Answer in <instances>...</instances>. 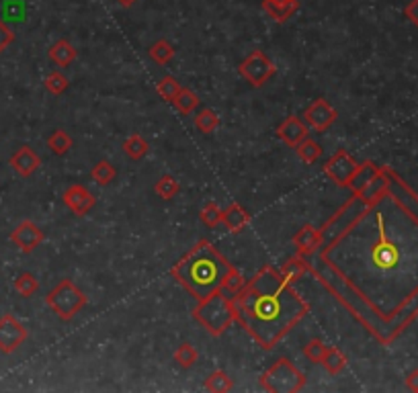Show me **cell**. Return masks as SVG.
<instances>
[{
    "label": "cell",
    "instance_id": "obj_1",
    "mask_svg": "<svg viewBox=\"0 0 418 393\" xmlns=\"http://www.w3.org/2000/svg\"><path fill=\"white\" fill-rule=\"evenodd\" d=\"M236 322H240L265 350L273 348L310 311L300 293L287 283L281 271L263 266L244 289L232 297Z\"/></svg>",
    "mask_w": 418,
    "mask_h": 393
},
{
    "label": "cell",
    "instance_id": "obj_2",
    "mask_svg": "<svg viewBox=\"0 0 418 393\" xmlns=\"http://www.w3.org/2000/svg\"><path fill=\"white\" fill-rule=\"evenodd\" d=\"M228 268L230 262L219 254L216 246L209 244L207 240H199L172 266L170 275L201 301L219 291Z\"/></svg>",
    "mask_w": 418,
    "mask_h": 393
},
{
    "label": "cell",
    "instance_id": "obj_3",
    "mask_svg": "<svg viewBox=\"0 0 418 393\" xmlns=\"http://www.w3.org/2000/svg\"><path fill=\"white\" fill-rule=\"evenodd\" d=\"M193 318L211 336H221L236 322L232 297H228L219 289L214 295H209L207 299H201L197 308L193 310Z\"/></svg>",
    "mask_w": 418,
    "mask_h": 393
},
{
    "label": "cell",
    "instance_id": "obj_4",
    "mask_svg": "<svg viewBox=\"0 0 418 393\" xmlns=\"http://www.w3.org/2000/svg\"><path fill=\"white\" fill-rule=\"evenodd\" d=\"M46 303L50 305V310L62 320L70 322L78 311L84 310V305L88 303V297L83 289H78L70 278H62L53 289H51Z\"/></svg>",
    "mask_w": 418,
    "mask_h": 393
},
{
    "label": "cell",
    "instance_id": "obj_5",
    "mask_svg": "<svg viewBox=\"0 0 418 393\" xmlns=\"http://www.w3.org/2000/svg\"><path fill=\"white\" fill-rule=\"evenodd\" d=\"M261 385L271 393H296L305 387V377L289 359H277L263 373Z\"/></svg>",
    "mask_w": 418,
    "mask_h": 393
},
{
    "label": "cell",
    "instance_id": "obj_6",
    "mask_svg": "<svg viewBox=\"0 0 418 393\" xmlns=\"http://www.w3.org/2000/svg\"><path fill=\"white\" fill-rule=\"evenodd\" d=\"M275 70L277 68L271 62V58L261 49H254L251 56L238 66V74L254 88H263L275 76Z\"/></svg>",
    "mask_w": 418,
    "mask_h": 393
},
{
    "label": "cell",
    "instance_id": "obj_7",
    "mask_svg": "<svg viewBox=\"0 0 418 393\" xmlns=\"http://www.w3.org/2000/svg\"><path fill=\"white\" fill-rule=\"evenodd\" d=\"M359 166H361V164L357 162L347 150H338V152H335V154L328 158V162L324 164L322 170H324V174L333 180V182H336L338 187H349L352 177H355V172L359 170Z\"/></svg>",
    "mask_w": 418,
    "mask_h": 393
},
{
    "label": "cell",
    "instance_id": "obj_8",
    "mask_svg": "<svg viewBox=\"0 0 418 393\" xmlns=\"http://www.w3.org/2000/svg\"><path fill=\"white\" fill-rule=\"evenodd\" d=\"M27 338H29L27 328L23 326L13 313H4L0 318V352L4 355L15 352L19 346L25 344Z\"/></svg>",
    "mask_w": 418,
    "mask_h": 393
},
{
    "label": "cell",
    "instance_id": "obj_9",
    "mask_svg": "<svg viewBox=\"0 0 418 393\" xmlns=\"http://www.w3.org/2000/svg\"><path fill=\"white\" fill-rule=\"evenodd\" d=\"M336 109L326 100V98H316V100H312L308 107H305V111H303V119H305V123L310 125V127H314L320 133H324V131L328 130L333 123L336 121Z\"/></svg>",
    "mask_w": 418,
    "mask_h": 393
},
{
    "label": "cell",
    "instance_id": "obj_10",
    "mask_svg": "<svg viewBox=\"0 0 418 393\" xmlns=\"http://www.w3.org/2000/svg\"><path fill=\"white\" fill-rule=\"evenodd\" d=\"M46 240V234L33 221H21L17 228L11 231V242L17 246L21 252L31 254L37 246Z\"/></svg>",
    "mask_w": 418,
    "mask_h": 393
},
{
    "label": "cell",
    "instance_id": "obj_11",
    "mask_svg": "<svg viewBox=\"0 0 418 393\" xmlns=\"http://www.w3.org/2000/svg\"><path fill=\"white\" fill-rule=\"evenodd\" d=\"M64 205H66L70 211L74 213V215H86V213H90L95 209V205H97V199L95 195L83 187V184H72V187H68L66 191H64Z\"/></svg>",
    "mask_w": 418,
    "mask_h": 393
},
{
    "label": "cell",
    "instance_id": "obj_12",
    "mask_svg": "<svg viewBox=\"0 0 418 393\" xmlns=\"http://www.w3.org/2000/svg\"><path fill=\"white\" fill-rule=\"evenodd\" d=\"M9 164L13 166V170L17 172L19 177H23V179H29L31 174L37 172V168L41 166V158L35 154V150L31 146H21L9 158Z\"/></svg>",
    "mask_w": 418,
    "mask_h": 393
},
{
    "label": "cell",
    "instance_id": "obj_13",
    "mask_svg": "<svg viewBox=\"0 0 418 393\" xmlns=\"http://www.w3.org/2000/svg\"><path fill=\"white\" fill-rule=\"evenodd\" d=\"M277 137L283 142L285 146L296 147L308 137V123L301 121L298 115H291L277 127Z\"/></svg>",
    "mask_w": 418,
    "mask_h": 393
},
{
    "label": "cell",
    "instance_id": "obj_14",
    "mask_svg": "<svg viewBox=\"0 0 418 393\" xmlns=\"http://www.w3.org/2000/svg\"><path fill=\"white\" fill-rule=\"evenodd\" d=\"M293 246L301 256H312L318 248H322V231L308 224L293 236Z\"/></svg>",
    "mask_w": 418,
    "mask_h": 393
},
{
    "label": "cell",
    "instance_id": "obj_15",
    "mask_svg": "<svg viewBox=\"0 0 418 393\" xmlns=\"http://www.w3.org/2000/svg\"><path fill=\"white\" fill-rule=\"evenodd\" d=\"M261 6L275 23L283 25L300 11V0H263Z\"/></svg>",
    "mask_w": 418,
    "mask_h": 393
},
{
    "label": "cell",
    "instance_id": "obj_16",
    "mask_svg": "<svg viewBox=\"0 0 418 393\" xmlns=\"http://www.w3.org/2000/svg\"><path fill=\"white\" fill-rule=\"evenodd\" d=\"M221 224L226 226V229L230 234H240L242 229L246 228L251 224V213L246 211L242 205L238 203H232L226 211H224V217H221Z\"/></svg>",
    "mask_w": 418,
    "mask_h": 393
},
{
    "label": "cell",
    "instance_id": "obj_17",
    "mask_svg": "<svg viewBox=\"0 0 418 393\" xmlns=\"http://www.w3.org/2000/svg\"><path fill=\"white\" fill-rule=\"evenodd\" d=\"M48 56H50V60L56 66H60V68H68V66L76 60L78 51H76V48H74L68 39H58V41H56V43L50 48Z\"/></svg>",
    "mask_w": 418,
    "mask_h": 393
},
{
    "label": "cell",
    "instance_id": "obj_18",
    "mask_svg": "<svg viewBox=\"0 0 418 393\" xmlns=\"http://www.w3.org/2000/svg\"><path fill=\"white\" fill-rule=\"evenodd\" d=\"M380 166H375V164L365 162L359 166V170L355 172V177H352L351 184H349V189H352V193H361L365 187H367L371 180L375 179L377 174H380Z\"/></svg>",
    "mask_w": 418,
    "mask_h": 393
},
{
    "label": "cell",
    "instance_id": "obj_19",
    "mask_svg": "<svg viewBox=\"0 0 418 393\" xmlns=\"http://www.w3.org/2000/svg\"><path fill=\"white\" fill-rule=\"evenodd\" d=\"M308 268H310V264H308V261L301 256V254H298V256H293V258H289V261H285V264L281 266V275H283V278L287 281V283H296V281H300L305 273H308Z\"/></svg>",
    "mask_w": 418,
    "mask_h": 393
},
{
    "label": "cell",
    "instance_id": "obj_20",
    "mask_svg": "<svg viewBox=\"0 0 418 393\" xmlns=\"http://www.w3.org/2000/svg\"><path fill=\"white\" fill-rule=\"evenodd\" d=\"M123 154L127 156V158H132V160H142L148 152H150V144L140 135V133H134V135H130L125 142H123Z\"/></svg>",
    "mask_w": 418,
    "mask_h": 393
},
{
    "label": "cell",
    "instance_id": "obj_21",
    "mask_svg": "<svg viewBox=\"0 0 418 393\" xmlns=\"http://www.w3.org/2000/svg\"><path fill=\"white\" fill-rule=\"evenodd\" d=\"M203 387H205L207 392L226 393L234 389V381L230 379V375H228L226 371L218 369V371H214V373H209V375H207L205 383H203Z\"/></svg>",
    "mask_w": 418,
    "mask_h": 393
},
{
    "label": "cell",
    "instance_id": "obj_22",
    "mask_svg": "<svg viewBox=\"0 0 418 393\" xmlns=\"http://www.w3.org/2000/svg\"><path fill=\"white\" fill-rule=\"evenodd\" d=\"M244 285H246V278L244 275L236 268L234 264H230V268H228V273H226V277L221 281V291L228 295V297H234L236 293H240L242 289H244Z\"/></svg>",
    "mask_w": 418,
    "mask_h": 393
},
{
    "label": "cell",
    "instance_id": "obj_23",
    "mask_svg": "<svg viewBox=\"0 0 418 393\" xmlns=\"http://www.w3.org/2000/svg\"><path fill=\"white\" fill-rule=\"evenodd\" d=\"M293 150H296V154L300 156L301 162L308 164V166L318 162L320 156H322V146H320L316 140H310V137H305V140L300 142Z\"/></svg>",
    "mask_w": 418,
    "mask_h": 393
},
{
    "label": "cell",
    "instance_id": "obj_24",
    "mask_svg": "<svg viewBox=\"0 0 418 393\" xmlns=\"http://www.w3.org/2000/svg\"><path fill=\"white\" fill-rule=\"evenodd\" d=\"M320 365H322L330 375H338V373H343L345 367H347V357H345V352H340L335 346H328V348H326V355H324V359H322Z\"/></svg>",
    "mask_w": 418,
    "mask_h": 393
},
{
    "label": "cell",
    "instance_id": "obj_25",
    "mask_svg": "<svg viewBox=\"0 0 418 393\" xmlns=\"http://www.w3.org/2000/svg\"><path fill=\"white\" fill-rule=\"evenodd\" d=\"M179 191H181V184H179V180L174 179L172 174H162L160 179L156 180V184H154V193L160 197V199H164V201L174 199V197L179 195Z\"/></svg>",
    "mask_w": 418,
    "mask_h": 393
},
{
    "label": "cell",
    "instance_id": "obj_26",
    "mask_svg": "<svg viewBox=\"0 0 418 393\" xmlns=\"http://www.w3.org/2000/svg\"><path fill=\"white\" fill-rule=\"evenodd\" d=\"M90 177L93 180L100 184V187H107V184H111L113 180L117 179V170H115V166L111 162H107V160H99V162L93 166V170H90Z\"/></svg>",
    "mask_w": 418,
    "mask_h": 393
},
{
    "label": "cell",
    "instance_id": "obj_27",
    "mask_svg": "<svg viewBox=\"0 0 418 393\" xmlns=\"http://www.w3.org/2000/svg\"><path fill=\"white\" fill-rule=\"evenodd\" d=\"M195 127H197L201 133H205V135H211V133L219 127L218 113H216L214 109H209V107L201 109L199 113L195 115Z\"/></svg>",
    "mask_w": 418,
    "mask_h": 393
},
{
    "label": "cell",
    "instance_id": "obj_28",
    "mask_svg": "<svg viewBox=\"0 0 418 393\" xmlns=\"http://www.w3.org/2000/svg\"><path fill=\"white\" fill-rule=\"evenodd\" d=\"M172 105L177 107V111L183 115H191L201 105L199 97L191 90V88H181V93L172 100Z\"/></svg>",
    "mask_w": 418,
    "mask_h": 393
},
{
    "label": "cell",
    "instance_id": "obj_29",
    "mask_svg": "<svg viewBox=\"0 0 418 393\" xmlns=\"http://www.w3.org/2000/svg\"><path fill=\"white\" fill-rule=\"evenodd\" d=\"M72 146H74V142H72L70 133L64 130H56L50 137H48V147H50L56 156H64L66 152L72 150Z\"/></svg>",
    "mask_w": 418,
    "mask_h": 393
},
{
    "label": "cell",
    "instance_id": "obj_30",
    "mask_svg": "<svg viewBox=\"0 0 418 393\" xmlns=\"http://www.w3.org/2000/svg\"><path fill=\"white\" fill-rule=\"evenodd\" d=\"M148 53H150V58L158 66H167L170 64V60L174 58V48L168 43L167 39H158V41L148 49Z\"/></svg>",
    "mask_w": 418,
    "mask_h": 393
},
{
    "label": "cell",
    "instance_id": "obj_31",
    "mask_svg": "<svg viewBox=\"0 0 418 393\" xmlns=\"http://www.w3.org/2000/svg\"><path fill=\"white\" fill-rule=\"evenodd\" d=\"M15 291H17L21 297H33L37 291H39V281L31 273H21L17 278H15Z\"/></svg>",
    "mask_w": 418,
    "mask_h": 393
},
{
    "label": "cell",
    "instance_id": "obj_32",
    "mask_svg": "<svg viewBox=\"0 0 418 393\" xmlns=\"http://www.w3.org/2000/svg\"><path fill=\"white\" fill-rule=\"evenodd\" d=\"M181 82L177 80V78H172V76H164V78H160L158 84H156V93L160 95V98H164L168 103H172L177 95L181 93Z\"/></svg>",
    "mask_w": 418,
    "mask_h": 393
},
{
    "label": "cell",
    "instance_id": "obj_33",
    "mask_svg": "<svg viewBox=\"0 0 418 393\" xmlns=\"http://www.w3.org/2000/svg\"><path fill=\"white\" fill-rule=\"evenodd\" d=\"M174 360L183 367V369H191L197 360H199V355L195 350V346L189 342H183L177 350H174Z\"/></svg>",
    "mask_w": 418,
    "mask_h": 393
},
{
    "label": "cell",
    "instance_id": "obj_34",
    "mask_svg": "<svg viewBox=\"0 0 418 393\" xmlns=\"http://www.w3.org/2000/svg\"><path fill=\"white\" fill-rule=\"evenodd\" d=\"M43 84H46V90L48 93H51V95H62V93H66L68 86H70V80H68L66 76L62 74V72H50L48 76H46V80H43Z\"/></svg>",
    "mask_w": 418,
    "mask_h": 393
},
{
    "label": "cell",
    "instance_id": "obj_35",
    "mask_svg": "<svg viewBox=\"0 0 418 393\" xmlns=\"http://www.w3.org/2000/svg\"><path fill=\"white\" fill-rule=\"evenodd\" d=\"M201 221L207 226L209 229L218 228L219 224H221V217H224V211L218 207V203H214V201H209V203H205V207L201 209Z\"/></svg>",
    "mask_w": 418,
    "mask_h": 393
},
{
    "label": "cell",
    "instance_id": "obj_36",
    "mask_svg": "<svg viewBox=\"0 0 418 393\" xmlns=\"http://www.w3.org/2000/svg\"><path fill=\"white\" fill-rule=\"evenodd\" d=\"M326 344L322 342L320 338H312L310 342L303 346V355H305V359L310 360V362H316L320 365L322 359H324V355H326Z\"/></svg>",
    "mask_w": 418,
    "mask_h": 393
},
{
    "label": "cell",
    "instance_id": "obj_37",
    "mask_svg": "<svg viewBox=\"0 0 418 393\" xmlns=\"http://www.w3.org/2000/svg\"><path fill=\"white\" fill-rule=\"evenodd\" d=\"M13 41H15V33H13V29H11V27H9V25L0 19V53L9 48Z\"/></svg>",
    "mask_w": 418,
    "mask_h": 393
},
{
    "label": "cell",
    "instance_id": "obj_38",
    "mask_svg": "<svg viewBox=\"0 0 418 393\" xmlns=\"http://www.w3.org/2000/svg\"><path fill=\"white\" fill-rule=\"evenodd\" d=\"M404 16L418 27V0H410L408 4H406V9H404Z\"/></svg>",
    "mask_w": 418,
    "mask_h": 393
},
{
    "label": "cell",
    "instance_id": "obj_39",
    "mask_svg": "<svg viewBox=\"0 0 418 393\" xmlns=\"http://www.w3.org/2000/svg\"><path fill=\"white\" fill-rule=\"evenodd\" d=\"M406 387H408L410 392L418 393V369L408 373V377H406Z\"/></svg>",
    "mask_w": 418,
    "mask_h": 393
},
{
    "label": "cell",
    "instance_id": "obj_40",
    "mask_svg": "<svg viewBox=\"0 0 418 393\" xmlns=\"http://www.w3.org/2000/svg\"><path fill=\"white\" fill-rule=\"evenodd\" d=\"M115 2H119V4H121L123 9H132V6H134L137 0H115Z\"/></svg>",
    "mask_w": 418,
    "mask_h": 393
}]
</instances>
